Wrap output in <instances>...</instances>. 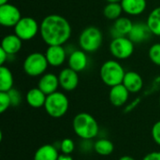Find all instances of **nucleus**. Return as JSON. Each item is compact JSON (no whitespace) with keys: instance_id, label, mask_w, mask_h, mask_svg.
Masks as SVG:
<instances>
[{"instance_id":"f257e3e1","label":"nucleus","mask_w":160,"mask_h":160,"mask_svg":"<svg viewBox=\"0 0 160 160\" xmlns=\"http://www.w3.org/2000/svg\"><path fill=\"white\" fill-rule=\"evenodd\" d=\"M39 24V35L48 46L64 45L71 37L70 23L61 15H47Z\"/></svg>"},{"instance_id":"f03ea898","label":"nucleus","mask_w":160,"mask_h":160,"mask_svg":"<svg viewBox=\"0 0 160 160\" xmlns=\"http://www.w3.org/2000/svg\"><path fill=\"white\" fill-rule=\"evenodd\" d=\"M72 128L75 134L85 141L96 138L99 132L98 121L88 112H80L76 114L72 121Z\"/></svg>"},{"instance_id":"7ed1b4c3","label":"nucleus","mask_w":160,"mask_h":160,"mask_svg":"<svg viewBox=\"0 0 160 160\" xmlns=\"http://www.w3.org/2000/svg\"><path fill=\"white\" fill-rule=\"evenodd\" d=\"M100 79L104 84L112 87L123 82L126 71L116 60H108L102 64L99 70Z\"/></svg>"},{"instance_id":"20e7f679","label":"nucleus","mask_w":160,"mask_h":160,"mask_svg":"<svg viewBox=\"0 0 160 160\" xmlns=\"http://www.w3.org/2000/svg\"><path fill=\"white\" fill-rule=\"evenodd\" d=\"M103 42V34L96 26L84 28L79 36V46L85 52H95L101 47Z\"/></svg>"},{"instance_id":"39448f33","label":"nucleus","mask_w":160,"mask_h":160,"mask_svg":"<svg viewBox=\"0 0 160 160\" xmlns=\"http://www.w3.org/2000/svg\"><path fill=\"white\" fill-rule=\"evenodd\" d=\"M69 101L68 97L62 92H54L47 96L44 109L52 118H61L68 111Z\"/></svg>"},{"instance_id":"423d86ee","label":"nucleus","mask_w":160,"mask_h":160,"mask_svg":"<svg viewBox=\"0 0 160 160\" xmlns=\"http://www.w3.org/2000/svg\"><path fill=\"white\" fill-rule=\"evenodd\" d=\"M49 67L45 53L34 52L28 54L22 64V68L25 74L30 77L42 76Z\"/></svg>"},{"instance_id":"0eeeda50","label":"nucleus","mask_w":160,"mask_h":160,"mask_svg":"<svg viewBox=\"0 0 160 160\" xmlns=\"http://www.w3.org/2000/svg\"><path fill=\"white\" fill-rule=\"evenodd\" d=\"M109 50L111 54L118 60L129 58L135 50V43L128 37H120L112 38Z\"/></svg>"},{"instance_id":"6e6552de","label":"nucleus","mask_w":160,"mask_h":160,"mask_svg":"<svg viewBox=\"0 0 160 160\" xmlns=\"http://www.w3.org/2000/svg\"><path fill=\"white\" fill-rule=\"evenodd\" d=\"M40 24L32 17H22L18 23L13 27L14 34L17 35L22 41L33 39L39 33Z\"/></svg>"},{"instance_id":"1a4fd4ad","label":"nucleus","mask_w":160,"mask_h":160,"mask_svg":"<svg viewBox=\"0 0 160 160\" xmlns=\"http://www.w3.org/2000/svg\"><path fill=\"white\" fill-rule=\"evenodd\" d=\"M22 19L20 9L10 4L0 5V24L4 27H14Z\"/></svg>"},{"instance_id":"9d476101","label":"nucleus","mask_w":160,"mask_h":160,"mask_svg":"<svg viewBox=\"0 0 160 160\" xmlns=\"http://www.w3.org/2000/svg\"><path fill=\"white\" fill-rule=\"evenodd\" d=\"M58 79L60 87L67 92H71L75 90L79 84L78 72L70 68H63L58 74Z\"/></svg>"},{"instance_id":"9b49d317","label":"nucleus","mask_w":160,"mask_h":160,"mask_svg":"<svg viewBox=\"0 0 160 160\" xmlns=\"http://www.w3.org/2000/svg\"><path fill=\"white\" fill-rule=\"evenodd\" d=\"M45 56L47 58L49 66L57 68L62 66L67 60V51L63 45L48 46Z\"/></svg>"},{"instance_id":"f8f14e48","label":"nucleus","mask_w":160,"mask_h":160,"mask_svg":"<svg viewBox=\"0 0 160 160\" xmlns=\"http://www.w3.org/2000/svg\"><path fill=\"white\" fill-rule=\"evenodd\" d=\"M129 91L123 83L111 87L109 92V100L114 107H122L129 98Z\"/></svg>"},{"instance_id":"ddd939ff","label":"nucleus","mask_w":160,"mask_h":160,"mask_svg":"<svg viewBox=\"0 0 160 160\" xmlns=\"http://www.w3.org/2000/svg\"><path fill=\"white\" fill-rule=\"evenodd\" d=\"M82 50H74L69 53L68 58V68L77 72L83 71L88 66V56Z\"/></svg>"},{"instance_id":"4468645a","label":"nucleus","mask_w":160,"mask_h":160,"mask_svg":"<svg viewBox=\"0 0 160 160\" xmlns=\"http://www.w3.org/2000/svg\"><path fill=\"white\" fill-rule=\"evenodd\" d=\"M59 84V79L58 76L53 73H44L42 76H40V79L38 83V87L46 95H51L57 91Z\"/></svg>"},{"instance_id":"2eb2a0df","label":"nucleus","mask_w":160,"mask_h":160,"mask_svg":"<svg viewBox=\"0 0 160 160\" xmlns=\"http://www.w3.org/2000/svg\"><path fill=\"white\" fill-rule=\"evenodd\" d=\"M132 26H133V22L129 18L121 16L120 18L114 21L112 26L111 27L110 33L112 38H120V37H128L132 29Z\"/></svg>"},{"instance_id":"dca6fc26","label":"nucleus","mask_w":160,"mask_h":160,"mask_svg":"<svg viewBox=\"0 0 160 160\" xmlns=\"http://www.w3.org/2000/svg\"><path fill=\"white\" fill-rule=\"evenodd\" d=\"M151 35H152V32L150 28L148 27L147 23L139 22L133 23L132 29L128 37L134 43H141V42H144L148 40Z\"/></svg>"},{"instance_id":"f3484780","label":"nucleus","mask_w":160,"mask_h":160,"mask_svg":"<svg viewBox=\"0 0 160 160\" xmlns=\"http://www.w3.org/2000/svg\"><path fill=\"white\" fill-rule=\"evenodd\" d=\"M124 86L129 91V93H139L143 87L142 77L135 71H128L125 74L123 82Z\"/></svg>"},{"instance_id":"a211bd4d","label":"nucleus","mask_w":160,"mask_h":160,"mask_svg":"<svg viewBox=\"0 0 160 160\" xmlns=\"http://www.w3.org/2000/svg\"><path fill=\"white\" fill-rule=\"evenodd\" d=\"M22 40L15 34H8L2 38L1 49H3L8 55L13 56L22 49Z\"/></svg>"},{"instance_id":"6ab92c4d","label":"nucleus","mask_w":160,"mask_h":160,"mask_svg":"<svg viewBox=\"0 0 160 160\" xmlns=\"http://www.w3.org/2000/svg\"><path fill=\"white\" fill-rule=\"evenodd\" d=\"M121 6L123 11L130 16H138L142 14L147 7L146 0H122Z\"/></svg>"},{"instance_id":"aec40b11","label":"nucleus","mask_w":160,"mask_h":160,"mask_svg":"<svg viewBox=\"0 0 160 160\" xmlns=\"http://www.w3.org/2000/svg\"><path fill=\"white\" fill-rule=\"evenodd\" d=\"M46 98H47V96L38 87H35V88L28 90L25 95L26 103L30 107L35 108V109L44 107Z\"/></svg>"},{"instance_id":"412c9836","label":"nucleus","mask_w":160,"mask_h":160,"mask_svg":"<svg viewBox=\"0 0 160 160\" xmlns=\"http://www.w3.org/2000/svg\"><path fill=\"white\" fill-rule=\"evenodd\" d=\"M60 154L52 144H43L34 154V160H57Z\"/></svg>"},{"instance_id":"4be33fe9","label":"nucleus","mask_w":160,"mask_h":160,"mask_svg":"<svg viewBox=\"0 0 160 160\" xmlns=\"http://www.w3.org/2000/svg\"><path fill=\"white\" fill-rule=\"evenodd\" d=\"M12 72L6 66H0V92H8L13 88Z\"/></svg>"},{"instance_id":"5701e85b","label":"nucleus","mask_w":160,"mask_h":160,"mask_svg":"<svg viewBox=\"0 0 160 160\" xmlns=\"http://www.w3.org/2000/svg\"><path fill=\"white\" fill-rule=\"evenodd\" d=\"M146 23L153 35L160 36V7L155 8L147 17Z\"/></svg>"},{"instance_id":"b1692460","label":"nucleus","mask_w":160,"mask_h":160,"mask_svg":"<svg viewBox=\"0 0 160 160\" xmlns=\"http://www.w3.org/2000/svg\"><path fill=\"white\" fill-rule=\"evenodd\" d=\"M94 150L99 156L107 157L114 151V145L112 141L108 139H99L94 143Z\"/></svg>"},{"instance_id":"393cba45","label":"nucleus","mask_w":160,"mask_h":160,"mask_svg":"<svg viewBox=\"0 0 160 160\" xmlns=\"http://www.w3.org/2000/svg\"><path fill=\"white\" fill-rule=\"evenodd\" d=\"M123 11V8L121 3H108L103 8V15L112 21H115L121 17Z\"/></svg>"},{"instance_id":"a878e982","label":"nucleus","mask_w":160,"mask_h":160,"mask_svg":"<svg viewBox=\"0 0 160 160\" xmlns=\"http://www.w3.org/2000/svg\"><path fill=\"white\" fill-rule=\"evenodd\" d=\"M59 148H60V151L62 154L70 156L75 150V143H74L73 140H71L69 138H66L61 141Z\"/></svg>"},{"instance_id":"bb28decb","label":"nucleus","mask_w":160,"mask_h":160,"mask_svg":"<svg viewBox=\"0 0 160 160\" xmlns=\"http://www.w3.org/2000/svg\"><path fill=\"white\" fill-rule=\"evenodd\" d=\"M148 55L150 60L155 65L160 67V43H155L150 47L148 51Z\"/></svg>"},{"instance_id":"cd10ccee","label":"nucleus","mask_w":160,"mask_h":160,"mask_svg":"<svg viewBox=\"0 0 160 160\" xmlns=\"http://www.w3.org/2000/svg\"><path fill=\"white\" fill-rule=\"evenodd\" d=\"M11 107V101L8 92H0V112L4 113Z\"/></svg>"},{"instance_id":"c85d7f7f","label":"nucleus","mask_w":160,"mask_h":160,"mask_svg":"<svg viewBox=\"0 0 160 160\" xmlns=\"http://www.w3.org/2000/svg\"><path fill=\"white\" fill-rule=\"evenodd\" d=\"M8 93L11 101V107H18L22 102V95L20 91L15 88H12Z\"/></svg>"},{"instance_id":"c756f323","label":"nucleus","mask_w":160,"mask_h":160,"mask_svg":"<svg viewBox=\"0 0 160 160\" xmlns=\"http://www.w3.org/2000/svg\"><path fill=\"white\" fill-rule=\"evenodd\" d=\"M152 138L154 142L160 146V120L156 122L152 128Z\"/></svg>"},{"instance_id":"7c9ffc66","label":"nucleus","mask_w":160,"mask_h":160,"mask_svg":"<svg viewBox=\"0 0 160 160\" xmlns=\"http://www.w3.org/2000/svg\"><path fill=\"white\" fill-rule=\"evenodd\" d=\"M142 160H160V152L154 151V152L148 153L144 156Z\"/></svg>"},{"instance_id":"2f4dec72","label":"nucleus","mask_w":160,"mask_h":160,"mask_svg":"<svg viewBox=\"0 0 160 160\" xmlns=\"http://www.w3.org/2000/svg\"><path fill=\"white\" fill-rule=\"evenodd\" d=\"M9 56L10 55H8L3 49L0 48V66H4V64L8 61Z\"/></svg>"},{"instance_id":"473e14b6","label":"nucleus","mask_w":160,"mask_h":160,"mask_svg":"<svg viewBox=\"0 0 160 160\" xmlns=\"http://www.w3.org/2000/svg\"><path fill=\"white\" fill-rule=\"evenodd\" d=\"M57 160H74L72 158V157L71 156H69V155H64V154H61L60 156H59V158H58V159Z\"/></svg>"},{"instance_id":"72a5a7b5","label":"nucleus","mask_w":160,"mask_h":160,"mask_svg":"<svg viewBox=\"0 0 160 160\" xmlns=\"http://www.w3.org/2000/svg\"><path fill=\"white\" fill-rule=\"evenodd\" d=\"M118 160H136V159H134L132 157H129V156H123V157H121V158H120Z\"/></svg>"},{"instance_id":"f704fd0d","label":"nucleus","mask_w":160,"mask_h":160,"mask_svg":"<svg viewBox=\"0 0 160 160\" xmlns=\"http://www.w3.org/2000/svg\"><path fill=\"white\" fill-rule=\"evenodd\" d=\"M108 3H121L122 0H107Z\"/></svg>"},{"instance_id":"c9c22d12","label":"nucleus","mask_w":160,"mask_h":160,"mask_svg":"<svg viewBox=\"0 0 160 160\" xmlns=\"http://www.w3.org/2000/svg\"><path fill=\"white\" fill-rule=\"evenodd\" d=\"M7 3H8V0H0V5L7 4Z\"/></svg>"},{"instance_id":"e433bc0d","label":"nucleus","mask_w":160,"mask_h":160,"mask_svg":"<svg viewBox=\"0 0 160 160\" xmlns=\"http://www.w3.org/2000/svg\"><path fill=\"white\" fill-rule=\"evenodd\" d=\"M159 106H160V97H159Z\"/></svg>"}]
</instances>
